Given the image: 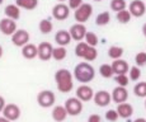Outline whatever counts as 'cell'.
<instances>
[{
  "label": "cell",
  "instance_id": "33",
  "mask_svg": "<svg viewBox=\"0 0 146 122\" xmlns=\"http://www.w3.org/2000/svg\"><path fill=\"white\" fill-rule=\"evenodd\" d=\"M128 78L132 81H137L140 78H141V70H140L139 66H132L128 69Z\"/></svg>",
  "mask_w": 146,
  "mask_h": 122
},
{
  "label": "cell",
  "instance_id": "22",
  "mask_svg": "<svg viewBox=\"0 0 146 122\" xmlns=\"http://www.w3.org/2000/svg\"><path fill=\"white\" fill-rule=\"evenodd\" d=\"M15 5H18L21 9L35 10L38 7V0H15Z\"/></svg>",
  "mask_w": 146,
  "mask_h": 122
},
{
  "label": "cell",
  "instance_id": "1",
  "mask_svg": "<svg viewBox=\"0 0 146 122\" xmlns=\"http://www.w3.org/2000/svg\"><path fill=\"white\" fill-rule=\"evenodd\" d=\"M55 80L61 93H70L74 88V76L67 69H58L55 73Z\"/></svg>",
  "mask_w": 146,
  "mask_h": 122
},
{
  "label": "cell",
  "instance_id": "43",
  "mask_svg": "<svg viewBox=\"0 0 146 122\" xmlns=\"http://www.w3.org/2000/svg\"><path fill=\"white\" fill-rule=\"evenodd\" d=\"M142 35H144L145 37H146V23L142 25Z\"/></svg>",
  "mask_w": 146,
  "mask_h": 122
},
{
  "label": "cell",
  "instance_id": "2",
  "mask_svg": "<svg viewBox=\"0 0 146 122\" xmlns=\"http://www.w3.org/2000/svg\"><path fill=\"white\" fill-rule=\"evenodd\" d=\"M75 79H76L79 83H90L95 76V69L92 66L89 62H80L75 66L74 74H72Z\"/></svg>",
  "mask_w": 146,
  "mask_h": 122
},
{
  "label": "cell",
  "instance_id": "17",
  "mask_svg": "<svg viewBox=\"0 0 146 122\" xmlns=\"http://www.w3.org/2000/svg\"><path fill=\"white\" fill-rule=\"evenodd\" d=\"M116 111L118 113V117L121 118H130L133 115V107L130 103H126V102L118 103V107Z\"/></svg>",
  "mask_w": 146,
  "mask_h": 122
},
{
  "label": "cell",
  "instance_id": "16",
  "mask_svg": "<svg viewBox=\"0 0 146 122\" xmlns=\"http://www.w3.org/2000/svg\"><path fill=\"white\" fill-rule=\"evenodd\" d=\"M112 70H113V74L116 75H119V74H126L128 73V62L122 60V59H117V60H113V62L111 64Z\"/></svg>",
  "mask_w": 146,
  "mask_h": 122
},
{
  "label": "cell",
  "instance_id": "7",
  "mask_svg": "<svg viewBox=\"0 0 146 122\" xmlns=\"http://www.w3.org/2000/svg\"><path fill=\"white\" fill-rule=\"evenodd\" d=\"M1 112H3V116H4L5 118H8V120L12 121V122L17 121L19 117H21V108L14 103L5 104Z\"/></svg>",
  "mask_w": 146,
  "mask_h": 122
},
{
  "label": "cell",
  "instance_id": "36",
  "mask_svg": "<svg viewBox=\"0 0 146 122\" xmlns=\"http://www.w3.org/2000/svg\"><path fill=\"white\" fill-rule=\"evenodd\" d=\"M135 62L136 66H145L146 65V52H139L135 56Z\"/></svg>",
  "mask_w": 146,
  "mask_h": 122
},
{
  "label": "cell",
  "instance_id": "39",
  "mask_svg": "<svg viewBox=\"0 0 146 122\" xmlns=\"http://www.w3.org/2000/svg\"><path fill=\"white\" fill-rule=\"evenodd\" d=\"M88 122H102V117L97 113H93L88 117Z\"/></svg>",
  "mask_w": 146,
  "mask_h": 122
},
{
  "label": "cell",
  "instance_id": "28",
  "mask_svg": "<svg viewBox=\"0 0 146 122\" xmlns=\"http://www.w3.org/2000/svg\"><path fill=\"white\" fill-rule=\"evenodd\" d=\"M133 93L136 97L139 98H146V81H141L137 83L133 87Z\"/></svg>",
  "mask_w": 146,
  "mask_h": 122
},
{
  "label": "cell",
  "instance_id": "25",
  "mask_svg": "<svg viewBox=\"0 0 146 122\" xmlns=\"http://www.w3.org/2000/svg\"><path fill=\"white\" fill-rule=\"evenodd\" d=\"M109 22H111V14H109V12H102L100 14H98L97 18H95V24L99 25V27L107 25Z\"/></svg>",
  "mask_w": 146,
  "mask_h": 122
},
{
  "label": "cell",
  "instance_id": "29",
  "mask_svg": "<svg viewBox=\"0 0 146 122\" xmlns=\"http://www.w3.org/2000/svg\"><path fill=\"white\" fill-rule=\"evenodd\" d=\"M131 18H132V15H131V13L128 12L127 9H123V10H121V12H117V21H118L119 23L127 24L128 22L131 21Z\"/></svg>",
  "mask_w": 146,
  "mask_h": 122
},
{
  "label": "cell",
  "instance_id": "3",
  "mask_svg": "<svg viewBox=\"0 0 146 122\" xmlns=\"http://www.w3.org/2000/svg\"><path fill=\"white\" fill-rule=\"evenodd\" d=\"M92 14H93V7H92V4L83 3L78 9H75L74 18L78 23H85V22H88V19L92 17Z\"/></svg>",
  "mask_w": 146,
  "mask_h": 122
},
{
  "label": "cell",
  "instance_id": "6",
  "mask_svg": "<svg viewBox=\"0 0 146 122\" xmlns=\"http://www.w3.org/2000/svg\"><path fill=\"white\" fill-rule=\"evenodd\" d=\"M29 38L31 36L26 29H17L12 35V42L17 47H23L24 45H27L29 42Z\"/></svg>",
  "mask_w": 146,
  "mask_h": 122
},
{
  "label": "cell",
  "instance_id": "37",
  "mask_svg": "<svg viewBox=\"0 0 146 122\" xmlns=\"http://www.w3.org/2000/svg\"><path fill=\"white\" fill-rule=\"evenodd\" d=\"M106 118L111 122H116L118 120V113L116 109H109L108 112H106Z\"/></svg>",
  "mask_w": 146,
  "mask_h": 122
},
{
  "label": "cell",
  "instance_id": "9",
  "mask_svg": "<svg viewBox=\"0 0 146 122\" xmlns=\"http://www.w3.org/2000/svg\"><path fill=\"white\" fill-rule=\"evenodd\" d=\"M52 45L50 42H41L37 46V56L42 61H48L52 59Z\"/></svg>",
  "mask_w": 146,
  "mask_h": 122
},
{
  "label": "cell",
  "instance_id": "4",
  "mask_svg": "<svg viewBox=\"0 0 146 122\" xmlns=\"http://www.w3.org/2000/svg\"><path fill=\"white\" fill-rule=\"evenodd\" d=\"M65 109L69 116H79L83 112V102L79 98L72 97L65 101Z\"/></svg>",
  "mask_w": 146,
  "mask_h": 122
},
{
  "label": "cell",
  "instance_id": "21",
  "mask_svg": "<svg viewBox=\"0 0 146 122\" xmlns=\"http://www.w3.org/2000/svg\"><path fill=\"white\" fill-rule=\"evenodd\" d=\"M67 117V112L64 106H55L52 109V118L56 122H64Z\"/></svg>",
  "mask_w": 146,
  "mask_h": 122
},
{
  "label": "cell",
  "instance_id": "31",
  "mask_svg": "<svg viewBox=\"0 0 146 122\" xmlns=\"http://www.w3.org/2000/svg\"><path fill=\"white\" fill-rule=\"evenodd\" d=\"M99 74L103 76V78H106V79H109V78H112V76L114 75V74H113V70H112V66H111V65H108V64L100 65V67H99Z\"/></svg>",
  "mask_w": 146,
  "mask_h": 122
},
{
  "label": "cell",
  "instance_id": "45",
  "mask_svg": "<svg viewBox=\"0 0 146 122\" xmlns=\"http://www.w3.org/2000/svg\"><path fill=\"white\" fill-rule=\"evenodd\" d=\"M3 1H4V0H0V5H1V4H3Z\"/></svg>",
  "mask_w": 146,
  "mask_h": 122
},
{
  "label": "cell",
  "instance_id": "15",
  "mask_svg": "<svg viewBox=\"0 0 146 122\" xmlns=\"http://www.w3.org/2000/svg\"><path fill=\"white\" fill-rule=\"evenodd\" d=\"M93 99H94V103L98 107H107L108 104H111V101H112L111 94L107 90H99V92L94 93Z\"/></svg>",
  "mask_w": 146,
  "mask_h": 122
},
{
  "label": "cell",
  "instance_id": "34",
  "mask_svg": "<svg viewBox=\"0 0 146 122\" xmlns=\"http://www.w3.org/2000/svg\"><path fill=\"white\" fill-rule=\"evenodd\" d=\"M86 49H88V45L85 43V42H79V43L76 45V47H75V55H76V57H80L83 59L84 57V53H85Z\"/></svg>",
  "mask_w": 146,
  "mask_h": 122
},
{
  "label": "cell",
  "instance_id": "5",
  "mask_svg": "<svg viewBox=\"0 0 146 122\" xmlns=\"http://www.w3.org/2000/svg\"><path fill=\"white\" fill-rule=\"evenodd\" d=\"M55 102H56L55 93L51 92V90H42L37 95V103L42 108H50V107H52L55 104Z\"/></svg>",
  "mask_w": 146,
  "mask_h": 122
},
{
  "label": "cell",
  "instance_id": "20",
  "mask_svg": "<svg viewBox=\"0 0 146 122\" xmlns=\"http://www.w3.org/2000/svg\"><path fill=\"white\" fill-rule=\"evenodd\" d=\"M22 56L27 60H32V59L37 57V46L28 42L27 45L22 47Z\"/></svg>",
  "mask_w": 146,
  "mask_h": 122
},
{
  "label": "cell",
  "instance_id": "14",
  "mask_svg": "<svg viewBox=\"0 0 146 122\" xmlns=\"http://www.w3.org/2000/svg\"><path fill=\"white\" fill-rule=\"evenodd\" d=\"M111 98L112 101L114 102V103H123V102H126L128 99V90L126 89V87H116L113 89V92H112L111 94Z\"/></svg>",
  "mask_w": 146,
  "mask_h": 122
},
{
  "label": "cell",
  "instance_id": "30",
  "mask_svg": "<svg viewBox=\"0 0 146 122\" xmlns=\"http://www.w3.org/2000/svg\"><path fill=\"white\" fill-rule=\"evenodd\" d=\"M84 39H85V43L88 45V46H93V47H97L98 46V42H99L98 36L95 35L94 32H86Z\"/></svg>",
  "mask_w": 146,
  "mask_h": 122
},
{
  "label": "cell",
  "instance_id": "41",
  "mask_svg": "<svg viewBox=\"0 0 146 122\" xmlns=\"http://www.w3.org/2000/svg\"><path fill=\"white\" fill-rule=\"evenodd\" d=\"M133 122H146V118H142V117H140V118H136Z\"/></svg>",
  "mask_w": 146,
  "mask_h": 122
},
{
  "label": "cell",
  "instance_id": "49",
  "mask_svg": "<svg viewBox=\"0 0 146 122\" xmlns=\"http://www.w3.org/2000/svg\"><path fill=\"white\" fill-rule=\"evenodd\" d=\"M145 5H146V4H145Z\"/></svg>",
  "mask_w": 146,
  "mask_h": 122
},
{
  "label": "cell",
  "instance_id": "18",
  "mask_svg": "<svg viewBox=\"0 0 146 122\" xmlns=\"http://www.w3.org/2000/svg\"><path fill=\"white\" fill-rule=\"evenodd\" d=\"M55 41L58 46H67V45L71 43V37H70V33L69 31H65V29H61L58 31L57 33L55 35Z\"/></svg>",
  "mask_w": 146,
  "mask_h": 122
},
{
  "label": "cell",
  "instance_id": "12",
  "mask_svg": "<svg viewBox=\"0 0 146 122\" xmlns=\"http://www.w3.org/2000/svg\"><path fill=\"white\" fill-rule=\"evenodd\" d=\"M17 31V22L10 18H3L0 21V32L4 36H12Z\"/></svg>",
  "mask_w": 146,
  "mask_h": 122
},
{
  "label": "cell",
  "instance_id": "38",
  "mask_svg": "<svg viewBox=\"0 0 146 122\" xmlns=\"http://www.w3.org/2000/svg\"><path fill=\"white\" fill-rule=\"evenodd\" d=\"M69 5H67V7L70 8V9H78V8L80 7L81 4H83V0H69Z\"/></svg>",
  "mask_w": 146,
  "mask_h": 122
},
{
  "label": "cell",
  "instance_id": "32",
  "mask_svg": "<svg viewBox=\"0 0 146 122\" xmlns=\"http://www.w3.org/2000/svg\"><path fill=\"white\" fill-rule=\"evenodd\" d=\"M126 0H111V9L113 12H121V10L126 9Z\"/></svg>",
  "mask_w": 146,
  "mask_h": 122
},
{
  "label": "cell",
  "instance_id": "35",
  "mask_svg": "<svg viewBox=\"0 0 146 122\" xmlns=\"http://www.w3.org/2000/svg\"><path fill=\"white\" fill-rule=\"evenodd\" d=\"M114 80H116V83L118 84L119 87H127L130 79H128V76L126 75V74H119V75H116Z\"/></svg>",
  "mask_w": 146,
  "mask_h": 122
},
{
  "label": "cell",
  "instance_id": "40",
  "mask_svg": "<svg viewBox=\"0 0 146 122\" xmlns=\"http://www.w3.org/2000/svg\"><path fill=\"white\" fill-rule=\"evenodd\" d=\"M5 104H7V103H5V99L0 95V113H1V111H3V108H4Z\"/></svg>",
  "mask_w": 146,
  "mask_h": 122
},
{
  "label": "cell",
  "instance_id": "48",
  "mask_svg": "<svg viewBox=\"0 0 146 122\" xmlns=\"http://www.w3.org/2000/svg\"><path fill=\"white\" fill-rule=\"evenodd\" d=\"M58 1H65V0H58Z\"/></svg>",
  "mask_w": 146,
  "mask_h": 122
},
{
  "label": "cell",
  "instance_id": "47",
  "mask_svg": "<svg viewBox=\"0 0 146 122\" xmlns=\"http://www.w3.org/2000/svg\"><path fill=\"white\" fill-rule=\"evenodd\" d=\"M145 108H146V99H145Z\"/></svg>",
  "mask_w": 146,
  "mask_h": 122
},
{
  "label": "cell",
  "instance_id": "27",
  "mask_svg": "<svg viewBox=\"0 0 146 122\" xmlns=\"http://www.w3.org/2000/svg\"><path fill=\"white\" fill-rule=\"evenodd\" d=\"M97 57H98V50L93 46H88V49H86L85 53H84L83 59L86 62H90V61H94Z\"/></svg>",
  "mask_w": 146,
  "mask_h": 122
},
{
  "label": "cell",
  "instance_id": "10",
  "mask_svg": "<svg viewBox=\"0 0 146 122\" xmlns=\"http://www.w3.org/2000/svg\"><path fill=\"white\" fill-rule=\"evenodd\" d=\"M128 12L131 13L132 17L141 18V17H144L145 13H146L145 3L141 1V0H132V1L130 3V7H128Z\"/></svg>",
  "mask_w": 146,
  "mask_h": 122
},
{
  "label": "cell",
  "instance_id": "44",
  "mask_svg": "<svg viewBox=\"0 0 146 122\" xmlns=\"http://www.w3.org/2000/svg\"><path fill=\"white\" fill-rule=\"evenodd\" d=\"M3 52H4V51H3V47H1V45H0V59H1V56H3Z\"/></svg>",
  "mask_w": 146,
  "mask_h": 122
},
{
  "label": "cell",
  "instance_id": "42",
  "mask_svg": "<svg viewBox=\"0 0 146 122\" xmlns=\"http://www.w3.org/2000/svg\"><path fill=\"white\" fill-rule=\"evenodd\" d=\"M0 122H12V121H9L8 118H5L4 116H1V117H0Z\"/></svg>",
  "mask_w": 146,
  "mask_h": 122
},
{
  "label": "cell",
  "instance_id": "23",
  "mask_svg": "<svg viewBox=\"0 0 146 122\" xmlns=\"http://www.w3.org/2000/svg\"><path fill=\"white\" fill-rule=\"evenodd\" d=\"M67 56V51L64 46H58V47H53L52 50V59H55L56 61H62L65 60Z\"/></svg>",
  "mask_w": 146,
  "mask_h": 122
},
{
  "label": "cell",
  "instance_id": "24",
  "mask_svg": "<svg viewBox=\"0 0 146 122\" xmlns=\"http://www.w3.org/2000/svg\"><path fill=\"white\" fill-rule=\"evenodd\" d=\"M38 28H40V32L43 33V35H48V33L52 32L53 29V24L50 19H42L38 24Z\"/></svg>",
  "mask_w": 146,
  "mask_h": 122
},
{
  "label": "cell",
  "instance_id": "26",
  "mask_svg": "<svg viewBox=\"0 0 146 122\" xmlns=\"http://www.w3.org/2000/svg\"><path fill=\"white\" fill-rule=\"evenodd\" d=\"M123 49L119 46H111L108 49V56L112 59V60H117V59H121L123 56Z\"/></svg>",
  "mask_w": 146,
  "mask_h": 122
},
{
  "label": "cell",
  "instance_id": "13",
  "mask_svg": "<svg viewBox=\"0 0 146 122\" xmlns=\"http://www.w3.org/2000/svg\"><path fill=\"white\" fill-rule=\"evenodd\" d=\"M94 95V90L92 87L83 84L76 89V98H79L81 102H89L93 99Z\"/></svg>",
  "mask_w": 146,
  "mask_h": 122
},
{
  "label": "cell",
  "instance_id": "8",
  "mask_svg": "<svg viewBox=\"0 0 146 122\" xmlns=\"http://www.w3.org/2000/svg\"><path fill=\"white\" fill-rule=\"evenodd\" d=\"M69 15H70V8L64 3L56 4L52 8V17L56 21H65V19L69 18Z\"/></svg>",
  "mask_w": 146,
  "mask_h": 122
},
{
  "label": "cell",
  "instance_id": "11",
  "mask_svg": "<svg viewBox=\"0 0 146 122\" xmlns=\"http://www.w3.org/2000/svg\"><path fill=\"white\" fill-rule=\"evenodd\" d=\"M86 32H88V31H86V27L84 25V23H76V24L71 25V28H70V31H69L71 39H74V41H76V42L83 41Z\"/></svg>",
  "mask_w": 146,
  "mask_h": 122
},
{
  "label": "cell",
  "instance_id": "19",
  "mask_svg": "<svg viewBox=\"0 0 146 122\" xmlns=\"http://www.w3.org/2000/svg\"><path fill=\"white\" fill-rule=\"evenodd\" d=\"M4 13H5L7 18H10V19H13V21H18V19L21 18V8L15 4L7 5L4 9Z\"/></svg>",
  "mask_w": 146,
  "mask_h": 122
},
{
  "label": "cell",
  "instance_id": "46",
  "mask_svg": "<svg viewBox=\"0 0 146 122\" xmlns=\"http://www.w3.org/2000/svg\"><path fill=\"white\" fill-rule=\"evenodd\" d=\"M94 1H102V0H94Z\"/></svg>",
  "mask_w": 146,
  "mask_h": 122
}]
</instances>
